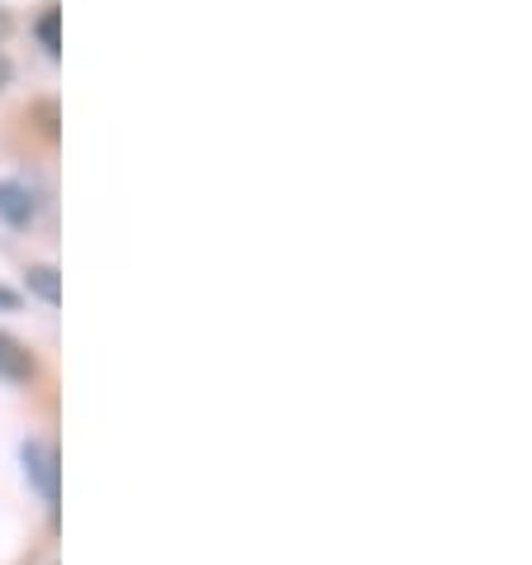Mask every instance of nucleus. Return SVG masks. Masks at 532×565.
Instances as JSON below:
<instances>
[{
	"instance_id": "nucleus-3",
	"label": "nucleus",
	"mask_w": 532,
	"mask_h": 565,
	"mask_svg": "<svg viewBox=\"0 0 532 565\" xmlns=\"http://www.w3.org/2000/svg\"><path fill=\"white\" fill-rule=\"evenodd\" d=\"M0 214H6L10 224H29V214H34V195H29L24 185H14V181H0Z\"/></svg>"
},
{
	"instance_id": "nucleus-4",
	"label": "nucleus",
	"mask_w": 532,
	"mask_h": 565,
	"mask_svg": "<svg viewBox=\"0 0 532 565\" xmlns=\"http://www.w3.org/2000/svg\"><path fill=\"white\" fill-rule=\"evenodd\" d=\"M29 290L39 295V300H49V305H57V271L53 266H29Z\"/></svg>"
},
{
	"instance_id": "nucleus-2",
	"label": "nucleus",
	"mask_w": 532,
	"mask_h": 565,
	"mask_svg": "<svg viewBox=\"0 0 532 565\" xmlns=\"http://www.w3.org/2000/svg\"><path fill=\"white\" fill-rule=\"evenodd\" d=\"M34 356L24 352V342H14L10 333H0V381H34Z\"/></svg>"
},
{
	"instance_id": "nucleus-5",
	"label": "nucleus",
	"mask_w": 532,
	"mask_h": 565,
	"mask_svg": "<svg viewBox=\"0 0 532 565\" xmlns=\"http://www.w3.org/2000/svg\"><path fill=\"white\" fill-rule=\"evenodd\" d=\"M34 29H39V39H43V49H49V53H57V49H62V43H57V6L43 10Z\"/></svg>"
},
{
	"instance_id": "nucleus-6",
	"label": "nucleus",
	"mask_w": 532,
	"mask_h": 565,
	"mask_svg": "<svg viewBox=\"0 0 532 565\" xmlns=\"http://www.w3.org/2000/svg\"><path fill=\"white\" fill-rule=\"evenodd\" d=\"M0 309H20V295H14V290H6V286H0Z\"/></svg>"
},
{
	"instance_id": "nucleus-1",
	"label": "nucleus",
	"mask_w": 532,
	"mask_h": 565,
	"mask_svg": "<svg viewBox=\"0 0 532 565\" xmlns=\"http://www.w3.org/2000/svg\"><path fill=\"white\" fill-rule=\"evenodd\" d=\"M24 466H29V476H34L39 494L53 504L57 499V457H53V447L49 443H29L24 447Z\"/></svg>"
}]
</instances>
